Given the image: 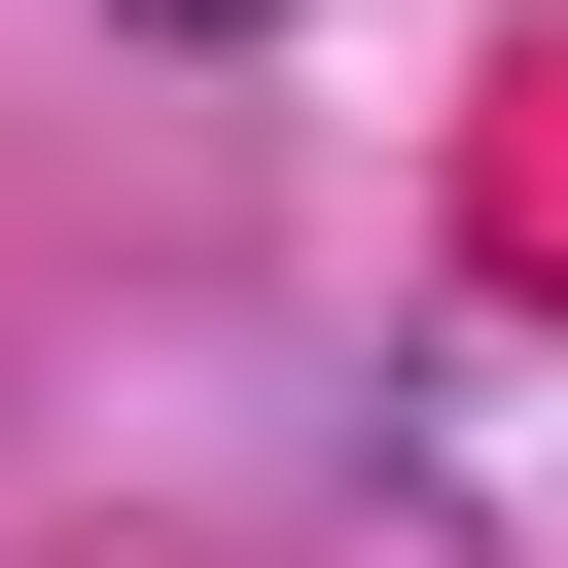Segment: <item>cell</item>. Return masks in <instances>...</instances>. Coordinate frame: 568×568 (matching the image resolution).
<instances>
[{"label":"cell","instance_id":"cell-1","mask_svg":"<svg viewBox=\"0 0 568 568\" xmlns=\"http://www.w3.org/2000/svg\"><path fill=\"white\" fill-rule=\"evenodd\" d=\"M178 36H248V0H178Z\"/></svg>","mask_w":568,"mask_h":568}]
</instances>
